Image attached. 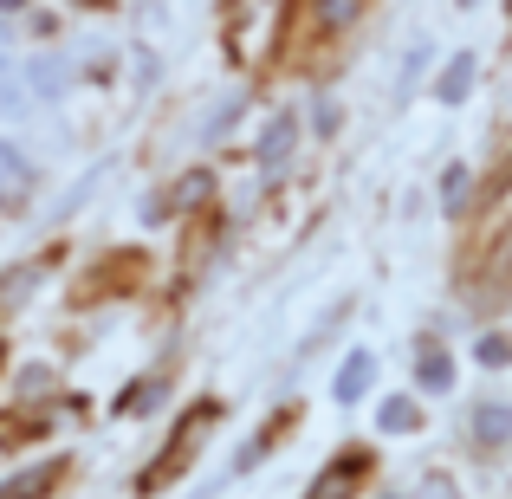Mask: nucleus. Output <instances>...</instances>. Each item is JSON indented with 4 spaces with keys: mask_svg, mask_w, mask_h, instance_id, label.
Wrapping results in <instances>:
<instances>
[{
    "mask_svg": "<svg viewBox=\"0 0 512 499\" xmlns=\"http://www.w3.org/2000/svg\"><path fill=\"white\" fill-rule=\"evenodd\" d=\"M26 111V78L13 59H0V117H20Z\"/></svg>",
    "mask_w": 512,
    "mask_h": 499,
    "instance_id": "nucleus-1",
    "label": "nucleus"
},
{
    "mask_svg": "<svg viewBox=\"0 0 512 499\" xmlns=\"http://www.w3.org/2000/svg\"><path fill=\"white\" fill-rule=\"evenodd\" d=\"M467 72H474V59H467V52H461V65H454V72L441 78V91H448V98H461V91H467Z\"/></svg>",
    "mask_w": 512,
    "mask_h": 499,
    "instance_id": "nucleus-2",
    "label": "nucleus"
},
{
    "mask_svg": "<svg viewBox=\"0 0 512 499\" xmlns=\"http://www.w3.org/2000/svg\"><path fill=\"white\" fill-rule=\"evenodd\" d=\"M461 7H474V0H461Z\"/></svg>",
    "mask_w": 512,
    "mask_h": 499,
    "instance_id": "nucleus-3",
    "label": "nucleus"
}]
</instances>
